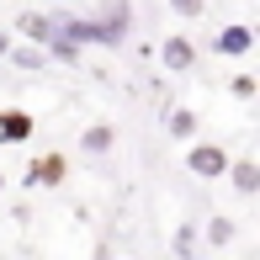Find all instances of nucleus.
Here are the masks:
<instances>
[{
    "label": "nucleus",
    "instance_id": "dca6fc26",
    "mask_svg": "<svg viewBox=\"0 0 260 260\" xmlns=\"http://www.w3.org/2000/svg\"><path fill=\"white\" fill-rule=\"evenodd\" d=\"M48 6H75V0H48Z\"/></svg>",
    "mask_w": 260,
    "mask_h": 260
},
{
    "label": "nucleus",
    "instance_id": "9b49d317",
    "mask_svg": "<svg viewBox=\"0 0 260 260\" xmlns=\"http://www.w3.org/2000/svg\"><path fill=\"white\" fill-rule=\"evenodd\" d=\"M234 96L250 101V96H255V75H234Z\"/></svg>",
    "mask_w": 260,
    "mask_h": 260
},
{
    "label": "nucleus",
    "instance_id": "ddd939ff",
    "mask_svg": "<svg viewBox=\"0 0 260 260\" xmlns=\"http://www.w3.org/2000/svg\"><path fill=\"white\" fill-rule=\"evenodd\" d=\"M175 16H202V0H170Z\"/></svg>",
    "mask_w": 260,
    "mask_h": 260
},
{
    "label": "nucleus",
    "instance_id": "f8f14e48",
    "mask_svg": "<svg viewBox=\"0 0 260 260\" xmlns=\"http://www.w3.org/2000/svg\"><path fill=\"white\" fill-rule=\"evenodd\" d=\"M16 64L21 69H38L43 64V48H16Z\"/></svg>",
    "mask_w": 260,
    "mask_h": 260
},
{
    "label": "nucleus",
    "instance_id": "9d476101",
    "mask_svg": "<svg viewBox=\"0 0 260 260\" xmlns=\"http://www.w3.org/2000/svg\"><path fill=\"white\" fill-rule=\"evenodd\" d=\"M229 239H234V223H229V218H212V223H207V244H212V250H223Z\"/></svg>",
    "mask_w": 260,
    "mask_h": 260
},
{
    "label": "nucleus",
    "instance_id": "20e7f679",
    "mask_svg": "<svg viewBox=\"0 0 260 260\" xmlns=\"http://www.w3.org/2000/svg\"><path fill=\"white\" fill-rule=\"evenodd\" d=\"M32 138V117L16 112V106H6L0 112V144H27Z\"/></svg>",
    "mask_w": 260,
    "mask_h": 260
},
{
    "label": "nucleus",
    "instance_id": "f03ea898",
    "mask_svg": "<svg viewBox=\"0 0 260 260\" xmlns=\"http://www.w3.org/2000/svg\"><path fill=\"white\" fill-rule=\"evenodd\" d=\"M250 48H255V27H244V21H234L212 38V53H223V58H244Z\"/></svg>",
    "mask_w": 260,
    "mask_h": 260
},
{
    "label": "nucleus",
    "instance_id": "39448f33",
    "mask_svg": "<svg viewBox=\"0 0 260 260\" xmlns=\"http://www.w3.org/2000/svg\"><path fill=\"white\" fill-rule=\"evenodd\" d=\"M223 175H234V191H239V197H255L260 191V165L255 159H229Z\"/></svg>",
    "mask_w": 260,
    "mask_h": 260
},
{
    "label": "nucleus",
    "instance_id": "4468645a",
    "mask_svg": "<svg viewBox=\"0 0 260 260\" xmlns=\"http://www.w3.org/2000/svg\"><path fill=\"white\" fill-rule=\"evenodd\" d=\"M170 250H175V255H191V250H197V244H191V229H181V239H170Z\"/></svg>",
    "mask_w": 260,
    "mask_h": 260
},
{
    "label": "nucleus",
    "instance_id": "7ed1b4c3",
    "mask_svg": "<svg viewBox=\"0 0 260 260\" xmlns=\"http://www.w3.org/2000/svg\"><path fill=\"white\" fill-rule=\"evenodd\" d=\"M64 175H69V159H64V154H38V159H32V170H27V181L53 191V186H64Z\"/></svg>",
    "mask_w": 260,
    "mask_h": 260
},
{
    "label": "nucleus",
    "instance_id": "6e6552de",
    "mask_svg": "<svg viewBox=\"0 0 260 260\" xmlns=\"http://www.w3.org/2000/svg\"><path fill=\"white\" fill-rule=\"evenodd\" d=\"M117 144V133L106 122H96V127H85V133H80V149H85V154H106V149Z\"/></svg>",
    "mask_w": 260,
    "mask_h": 260
},
{
    "label": "nucleus",
    "instance_id": "f257e3e1",
    "mask_svg": "<svg viewBox=\"0 0 260 260\" xmlns=\"http://www.w3.org/2000/svg\"><path fill=\"white\" fill-rule=\"evenodd\" d=\"M186 170L202 175V181H218V175L229 170V149H218V144H191V149H186Z\"/></svg>",
    "mask_w": 260,
    "mask_h": 260
},
{
    "label": "nucleus",
    "instance_id": "2eb2a0df",
    "mask_svg": "<svg viewBox=\"0 0 260 260\" xmlns=\"http://www.w3.org/2000/svg\"><path fill=\"white\" fill-rule=\"evenodd\" d=\"M0 53H11V38H6V32H0Z\"/></svg>",
    "mask_w": 260,
    "mask_h": 260
},
{
    "label": "nucleus",
    "instance_id": "423d86ee",
    "mask_svg": "<svg viewBox=\"0 0 260 260\" xmlns=\"http://www.w3.org/2000/svg\"><path fill=\"white\" fill-rule=\"evenodd\" d=\"M159 58H165V69H191V58H197V48H191V38H165V48H159Z\"/></svg>",
    "mask_w": 260,
    "mask_h": 260
},
{
    "label": "nucleus",
    "instance_id": "0eeeda50",
    "mask_svg": "<svg viewBox=\"0 0 260 260\" xmlns=\"http://www.w3.org/2000/svg\"><path fill=\"white\" fill-rule=\"evenodd\" d=\"M21 32H27V38H38L43 48H48V43L58 38V21H53V16H38V11H27V16H21Z\"/></svg>",
    "mask_w": 260,
    "mask_h": 260
},
{
    "label": "nucleus",
    "instance_id": "1a4fd4ad",
    "mask_svg": "<svg viewBox=\"0 0 260 260\" xmlns=\"http://www.w3.org/2000/svg\"><path fill=\"white\" fill-rule=\"evenodd\" d=\"M165 127H170V138H191V133H197V112H170V122H165Z\"/></svg>",
    "mask_w": 260,
    "mask_h": 260
},
{
    "label": "nucleus",
    "instance_id": "f3484780",
    "mask_svg": "<svg viewBox=\"0 0 260 260\" xmlns=\"http://www.w3.org/2000/svg\"><path fill=\"white\" fill-rule=\"evenodd\" d=\"M0 191H6V175H0Z\"/></svg>",
    "mask_w": 260,
    "mask_h": 260
}]
</instances>
